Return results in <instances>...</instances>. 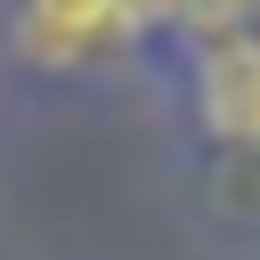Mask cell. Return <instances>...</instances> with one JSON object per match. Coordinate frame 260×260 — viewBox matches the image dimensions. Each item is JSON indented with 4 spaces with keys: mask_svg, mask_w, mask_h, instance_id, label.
I'll return each mask as SVG.
<instances>
[{
    "mask_svg": "<svg viewBox=\"0 0 260 260\" xmlns=\"http://www.w3.org/2000/svg\"><path fill=\"white\" fill-rule=\"evenodd\" d=\"M195 106H203V130L228 138V146H260V41L228 32L203 73H195Z\"/></svg>",
    "mask_w": 260,
    "mask_h": 260,
    "instance_id": "6da1fadb",
    "label": "cell"
},
{
    "mask_svg": "<svg viewBox=\"0 0 260 260\" xmlns=\"http://www.w3.org/2000/svg\"><path fill=\"white\" fill-rule=\"evenodd\" d=\"M130 8L138 0H24V41L41 57H57V65H73V57L122 41L130 32Z\"/></svg>",
    "mask_w": 260,
    "mask_h": 260,
    "instance_id": "7a4b0ae2",
    "label": "cell"
},
{
    "mask_svg": "<svg viewBox=\"0 0 260 260\" xmlns=\"http://www.w3.org/2000/svg\"><path fill=\"white\" fill-rule=\"evenodd\" d=\"M154 16H171V24H187V32H236L244 16H252V0H146Z\"/></svg>",
    "mask_w": 260,
    "mask_h": 260,
    "instance_id": "3957f363",
    "label": "cell"
}]
</instances>
